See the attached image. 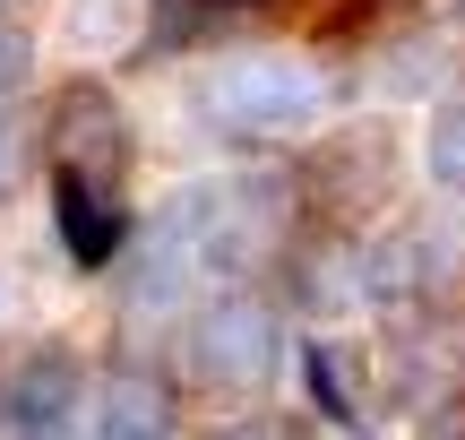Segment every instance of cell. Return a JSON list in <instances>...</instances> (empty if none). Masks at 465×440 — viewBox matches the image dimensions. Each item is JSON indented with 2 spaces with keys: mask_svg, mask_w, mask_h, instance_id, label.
Wrapping results in <instances>:
<instances>
[{
  "mask_svg": "<svg viewBox=\"0 0 465 440\" xmlns=\"http://www.w3.org/2000/svg\"><path fill=\"white\" fill-rule=\"evenodd\" d=\"M328 95L336 78L302 52H216L207 69H190V113L224 138H284L328 113Z\"/></svg>",
  "mask_w": 465,
  "mask_h": 440,
  "instance_id": "1",
  "label": "cell"
},
{
  "mask_svg": "<svg viewBox=\"0 0 465 440\" xmlns=\"http://www.w3.org/2000/svg\"><path fill=\"white\" fill-rule=\"evenodd\" d=\"M276 311L250 303V294H224V303H207L199 320H190V380L216 397H242V389H267L276 380Z\"/></svg>",
  "mask_w": 465,
  "mask_h": 440,
  "instance_id": "2",
  "label": "cell"
},
{
  "mask_svg": "<svg viewBox=\"0 0 465 440\" xmlns=\"http://www.w3.org/2000/svg\"><path fill=\"white\" fill-rule=\"evenodd\" d=\"M44 165L121 190V173H130V113H121L113 86L69 78L61 95H52V113H44Z\"/></svg>",
  "mask_w": 465,
  "mask_h": 440,
  "instance_id": "3",
  "label": "cell"
},
{
  "mask_svg": "<svg viewBox=\"0 0 465 440\" xmlns=\"http://www.w3.org/2000/svg\"><path fill=\"white\" fill-rule=\"evenodd\" d=\"M78 397H86L78 355H69V345H44V355H26L9 372V389H0V432L9 440H69Z\"/></svg>",
  "mask_w": 465,
  "mask_h": 440,
  "instance_id": "4",
  "label": "cell"
},
{
  "mask_svg": "<svg viewBox=\"0 0 465 440\" xmlns=\"http://www.w3.org/2000/svg\"><path fill=\"white\" fill-rule=\"evenodd\" d=\"M52 225H61V251L78 268H113L121 242H130V216H121L113 182H86V173H52Z\"/></svg>",
  "mask_w": 465,
  "mask_h": 440,
  "instance_id": "5",
  "label": "cell"
},
{
  "mask_svg": "<svg viewBox=\"0 0 465 440\" xmlns=\"http://www.w3.org/2000/svg\"><path fill=\"white\" fill-rule=\"evenodd\" d=\"M95 440H173V389L138 363L104 372L95 389Z\"/></svg>",
  "mask_w": 465,
  "mask_h": 440,
  "instance_id": "6",
  "label": "cell"
},
{
  "mask_svg": "<svg viewBox=\"0 0 465 440\" xmlns=\"http://www.w3.org/2000/svg\"><path fill=\"white\" fill-rule=\"evenodd\" d=\"M302 389H311V406L328 415V424H345V432H362V424H371V406H362V363H353V345L311 337V345H302Z\"/></svg>",
  "mask_w": 465,
  "mask_h": 440,
  "instance_id": "7",
  "label": "cell"
},
{
  "mask_svg": "<svg viewBox=\"0 0 465 440\" xmlns=\"http://www.w3.org/2000/svg\"><path fill=\"white\" fill-rule=\"evenodd\" d=\"M422 155H431V182L440 190H465V104H440V113H431Z\"/></svg>",
  "mask_w": 465,
  "mask_h": 440,
  "instance_id": "8",
  "label": "cell"
},
{
  "mask_svg": "<svg viewBox=\"0 0 465 440\" xmlns=\"http://www.w3.org/2000/svg\"><path fill=\"white\" fill-rule=\"evenodd\" d=\"M26 78H35V44L9 26V17H0V95H17Z\"/></svg>",
  "mask_w": 465,
  "mask_h": 440,
  "instance_id": "9",
  "label": "cell"
},
{
  "mask_svg": "<svg viewBox=\"0 0 465 440\" xmlns=\"http://www.w3.org/2000/svg\"><path fill=\"white\" fill-rule=\"evenodd\" d=\"M216 440H293V424H276V415H250V424H224Z\"/></svg>",
  "mask_w": 465,
  "mask_h": 440,
  "instance_id": "10",
  "label": "cell"
},
{
  "mask_svg": "<svg viewBox=\"0 0 465 440\" xmlns=\"http://www.w3.org/2000/svg\"><path fill=\"white\" fill-rule=\"evenodd\" d=\"M422 440H465V406H449V415H440V424L422 432Z\"/></svg>",
  "mask_w": 465,
  "mask_h": 440,
  "instance_id": "11",
  "label": "cell"
},
{
  "mask_svg": "<svg viewBox=\"0 0 465 440\" xmlns=\"http://www.w3.org/2000/svg\"><path fill=\"white\" fill-rule=\"evenodd\" d=\"M17 320V294H9V276H0V328H9Z\"/></svg>",
  "mask_w": 465,
  "mask_h": 440,
  "instance_id": "12",
  "label": "cell"
}]
</instances>
